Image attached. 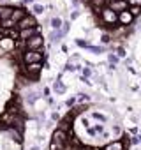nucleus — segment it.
Listing matches in <instances>:
<instances>
[{
  "label": "nucleus",
  "mask_w": 141,
  "mask_h": 150,
  "mask_svg": "<svg viewBox=\"0 0 141 150\" xmlns=\"http://www.w3.org/2000/svg\"><path fill=\"white\" fill-rule=\"evenodd\" d=\"M6 131H7L9 138H11V139H14L16 143H21V141H23V134H21V131H18L16 127H13V125H11V127H7Z\"/></svg>",
  "instance_id": "nucleus-11"
},
{
  "label": "nucleus",
  "mask_w": 141,
  "mask_h": 150,
  "mask_svg": "<svg viewBox=\"0 0 141 150\" xmlns=\"http://www.w3.org/2000/svg\"><path fill=\"white\" fill-rule=\"evenodd\" d=\"M44 11H46V7L42 4H37V2L32 4V14H44Z\"/></svg>",
  "instance_id": "nucleus-23"
},
{
  "label": "nucleus",
  "mask_w": 141,
  "mask_h": 150,
  "mask_svg": "<svg viewBox=\"0 0 141 150\" xmlns=\"http://www.w3.org/2000/svg\"><path fill=\"white\" fill-rule=\"evenodd\" d=\"M0 28H2V30L16 28V21H14L13 18H7V20H0Z\"/></svg>",
  "instance_id": "nucleus-18"
},
{
  "label": "nucleus",
  "mask_w": 141,
  "mask_h": 150,
  "mask_svg": "<svg viewBox=\"0 0 141 150\" xmlns=\"http://www.w3.org/2000/svg\"><path fill=\"white\" fill-rule=\"evenodd\" d=\"M74 69H76V64H73V62H67V64H65V67H63V71H67V72H69V71L73 72Z\"/></svg>",
  "instance_id": "nucleus-33"
},
{
  "label": "nucleus",
  "mask_w": 141,
  "mask_h": 150,
  "mask_svg": "<svg viewBox=\"0 0 141 150\" xmlns=\"http://www.w3.org/2000/svg\"><path fill=\"white\" fill-rule=\"evenodd\" d=\"M108 7L113 9L115 13H122V11L129 9V4H127V0H109V2H108Z\"/></svg>",
  "instance_id": "nucleus-7"
},
{
  "label": "nucleus",
  "mask_w": 141,
  "mask_h": 150,
  "mask_svg": "<svg viewBox=\"0 0 141 150\" xmlns=\"http://www.w3.org/2000/svg\"><path fill=\"white\" fill-rule=\"evenodd\" d=\"M118 62H120V57H118L116 53H113V51H111V53L108 55V64H113V65H116Z\"/></svg>",
  "instance_id": "nucleus-27"
},
{
  "label": "nucleus",
  "mask_w": 141,
  "mask_h": 150,
  "mask_svg": "<svg viewBox=\"0 0 141 150\" xmlns=\"http://www.w3.org/2000/svg\"><path fill=\"white\" fill-rule=\"evenodd\" d=\"M120 132H122V127L120 125H115L113 127V134H120Z\"/></svg>",
  "instance_id": "nucleus-40"
},
{
  "label": "nucleus",
  "mask_w": 141,
  "mask_h": 150,
  "mask_svg": "<svg viewBox=\"0 0 141 150\" xmlns=\"http://www.w3.org/2000/svg\"><path fill=\"white\" fill-rule=\"evenodd\" d=\"M37 25H39V23H37L35 14L27 13V16H23V18L16 23V30H23V28H35Z\"/></svg>",
  "instance_id": "nucleus-3"
},
{
  "label": "nucleus",
  "mask_w": 141,
  "mask_h": 150,
  "mask_svg": "<svg viewBox=\"0 0 141 150\" xmlns=\"http://www.w3.org/2000/svg\"><path fill=\"white\" fill-rule=\"evenodd\" d=\"M76 101H78V104H87V103L90 101V96L81 92V94H78V96H76Z\"/></svg>",
  "instance_id": "nucleus-26"
},
{
  "label": "nucleus",
  "mask_w": 141,
  "mask_h": 150,
  "mask_svg": "<svg viewBox=\"0 0 141 150\" xmlns=\"http://www.w3.org/2000/svg\"><path fill=\"white\" fill-rule=\"evenodd\" d=\"M127 146H129V143H125V139H115V141L106 143L102 150H125Z\"/></svg>",
  "instance_id": "nucleus-9"
},
{
  "label": "nucleus",
  "mask_w": 141,
  "mask_h": 150,
  "mask_svg": "<svg viewBox=\"0 0 141 150\" xmlns=\"http://www.w3.org/2000/svg\"><path fill=\"white\" fill-rule=\"evenodd\" d=\"M53 92H55L56 96H63V94L67 92V87L62 83V80H60V78L55 81V85H53Z\"/></svg>",
  "instance_id": "nucleus-16"
},
{
  "label": "nucleus",
  "mask_w": 141,
  "mask_h": 150,
  "mask_svg": "<svg viewBox=\"0 0 141 150\" xmlns=\"http://www.w3.org/2000/svg\"><path fill=\"white\" fill-rule=\"evenodd\" d=\"M139 143H141V138H139V136H136V134H134V136H132V138H130V145H139Z\"/></svg>",
  "instance_id": "nucleus-35"
},
{
  "label": "nucleus",
  "mask_w": 141,
  "mask_h": 150,
  "mask_svg": "<svg viewBox=\"0 0 141 150\" xmlns=\"http://www.w3.org/2000/svg\"><path fill=\"white\" fill-rule=\"evenodd\" d=\"M108 2H109V0H88V7H90V11L94 14L99 16L102 13V9L108 6Z\"/></svg>",
  "instance_id": "nucleus-6"
},
{
  "label": "nucleus",
  "mask_w": 141,
  "mask_h": 150,
  "mask_svg": "<svg viewBox=\"0 0 141 150\" xmlns=\"http://www.w3.org/2000/svg\"><path fill=\"white\" fill-rule=\"evenodd\" d=\"M62 23H63V20H62L60 16H53V18H49V25H51V28H55V30L62 28Z\"/></svg>",
  "instance_id": "nucleus-21"
},
{
  "label": "nucleus",
  "mask_w": 141,
  "mask_h": 150,
  "mask_svg": "<svg viewBox=\"0 0 141 150\" xmlns=\"http://www.w3.org/2000/svg\"><path fill=\"white\" fill-rule=\"evenodd\" d=\"M51 139L56 141V143H60V145H65L67 139H69V132H67V131H62V129H55Z\"/></svg>",
  "instance_id": "nucleus-10"
},
{
  "label": "nucleus",
  "mask_w": 141,
  "mask_h": 150,
  "mask_svg": "<svg viewBox=\"0 0 141 150\" xmlns=\"http://www.w3.org/2000/svg\"><path fill=\"white\" fill-rule=\"evenodd\" d=\"M30 150H39V148H37V146H32V148H30Z\"/></svg>",
  "instance_id": "nucleus-44"
},
{
  "label": "nucleus",
  "mask_w": 141,
  "mask_h": 150,
  "mask_svg": "<svg viewBox=\"0 0 141 150\" xmlns=\"http://www.w3.org/2000/svg\"><path fill=\"white\" fill-rule=\"evenodd\" d=\"M74 104H78V101H76V97H69V99L65 101V106H69V108H73Z\"/></svg>",
  "instance_id": "nucleus-34"
},
{
  "label": "nucleus",
  "mask_w": 141,
  "mask_h": 150,
  "mask_svg": "<svg viewBox=\"0 0 141 150\" xmlns=\"http://www.w3.org/2000/svg\"><path fill=\"white\" fill-rule=\"evenodd\" d=\"M132 21H134V16L129 13V9L118 13V25H120V27H129Z\"/></svg>",
  "instance_id": "nucleus-8"
},
{
  "label": "nucleus",
  "mask_w": 141,
  "mask_h": 150,
  "mask_svg": "<svg viewBox=\"0 0 141 150\" xmlns=\"http://www.w3.org/2000/svg\"><path fill=\"white\" fill-rule=\"evenodd\" d=\"M63 37H65V35L62 34V30H60V28H58V30L51 28V32H49V42H51V44H58Z\"/></svg>",
  "instance_id": "nucleus-12"
},
{
  "label": "nucleus",
  "mask_w": 141,
  "mask_h": 150,
  "mask_svg": "<svg viewBox=\"0 0 141 150\" xmlns=\"http://www.w3.org/2000/svg\"><path fill=\"white\" fill-rule=\"evenodd\" d=\"M51 118H53L55 122H58V120H60V115H58V113H53V115H51Z\"/></svg>",
  "instance_id": "nucleus-42"
},
{
  "label": "nucleus",
  "mask_w": 141,
  "mask_h": 150,
  "mask_svg": "<svg viewBox=\"0 0 141 150\" xmlns=\"http://www.w3.org/2000/svg\"><path fill=\"white\" fill-rule=\"evenodd\" d=\"M42 64H44V62H35V64H27V71H25V74H27V76H30L32 80H35V78L39 76V72L42 71Z\"/></svg>",
  "instance_id": "nucleus-5"
},
{
  "label": "nucleus",
  "mask_w": 141,
  "mask_h": 150,
  "mask_svg": "<svg viewBox=\"0 0 141 150\" xmlns=\"http://www.w3.org/2000/svg\"><path fill=\"white\" fill-rule=\"evenodd\" d=\"M101 42H102L104 46H106V44H109V42H111V35H109V34H102V37H101Z\"/></svg>",
  "instance_id": "nucleus-32"
},
{
  "label": "nucleus",
  "mask_w": 141,
  "mask_h": 150,
  "mask_svg": "<svg viewBox=\"0 0 141 150\" xmlns=\"http://www.w3.org/2000/svg\"><path fill=\"white\" fill-rule=\"evenodd\" d=\"M23 64H35V62H44L46 60V55L42 51H37V50H25L23 51V57H21Z\"/></svg>",
  "instance_id": "nucleus-2"
},
{
  "label": "nucleus",
  "mask_w": 141,
  "mask_h": 150,
  "mask_svg": "<svg viewBox=\"0 0 141 150\" xmlns=\"http://www.w3.org/2000/svg\"><path fill=\"white\" fill-rule=\"evenodd\" d=\"M37 99H41V92H39V90H28V92L25 94V101H27L28 104H35Z\"/></svg>",
  "instance_id": "nucleus-13"
},
{
  "label": "nucleus",
  "mask_w": 141,
  "mask_h": 150,
  "mask_svg": "<svg viewBox=\"0 0 141 150\" xmlns=\"http://www.w3.org/2000/svg\"><path fill=\"white\" fill-rule=\"evenodd\" d=\"M0 48H2L6 53H7V51H13V50H14V39H11V37L0 39Z\"/></svg>",
  "instance_id": "nucleus-14"
},
{
  "label": "nucleus",
  "mask_w": 141,
  "mask_h": 150,
  "mask_svg": "<svg viewBox=\"0 0 141 150\" xmlns=\"http://www.w3.org/2000/svg\"><path fill=\"white\" fill-rule=\"evenodd\" d=\"M74 42H76V46H78V48H85V50L90 46V41H88V39H83V37L74 39Z\"/></svg>",
  "instance_id": "nucleus-25"
},
{
  "label": "nucleus",
  "mask_w": 141,
  "mask_h": 150,
  "mask_svg": "<svg viewBox=\"0 0 141 150\" xmlns=\"http://www.w3.org/2000/svg\"><path fill=\"white\" fill-rule=\"evenodd\" d=\"M129 13L136 18H141V6H129Z\"/></svg>",
  "instance_id": "nucleus-24"
},
{
  "label": "nucleus",
  "mask_w": 141,
  "mask_h": 150,
  "mask_svg": "<svg viewBox=\"0 0 141 150\" xmlns=\"http://www.w3.org/2000/svg\"><path fill=\"white\" fill-rule=\"evenodd\" d=\"M80 16H81V11H80V9H73V11H70V21L78 20Z\"/></svg>",
  "instance_id": "nucleus-29"
},
{
  "label": "nucleus",
  "mask_w": 141,
  "mask_h": 150,
  "mask_svg": "<svg viewBox=\"0 0 141 150\" xmlns=\"http://www.w3.org/2000/svg\"><path fill=\"white\" fill-rule=\"evenodd\" d=\"M87 50H88L90 53H94V55H101V53H104L108 48H106V46H94V44H90Z\"/></svg>",
  "instance_id": "nucleus-22"
},
{
  "label": "nucleus",
  "mask_w": 141,
  "mask_h": 150,
  "mask_svg": "<svg viewBox=\"0 0 141 150\" xmlns=\"http://www.w3.org/2000/svg\"><path fill=\"white\" fill-rule=\"evenodd\" d=\"M116 55H118L120 58H123V57H125V48H122V46L116 48Z\"/></svg>",
  "instance_id": "nucleus-36"
},
{
  "label": "nucleus",
  "mask_w": 141,
  "mask_h": 150,
  "mask_svg": "<svg viewBox=\"0 0 141 150\" xmlns=\"http://www.w3.org/2000/svg\"><path fill=\"white\" fill-rule=\"evenodd\" d=\"M101 18V23L104 27H113V25H118V13H115L113 9H109L108 6L102 9V13L99 14Z\"/></svg>",
  "instance_id": "nucleus-1"
},
{
  "label": "nucleus",
  "mask_w": 141,
  "mask_h": 150,
  "mask_svg": "<svg viewBox=\"0 0 141 150\" xmlns=\"http://www.w3.org/2000/svg\"><path fill=\"white\" fill-rule=\"evenodd\" d=\"M92 76V69L90 67H83L81 69V78H90Z\"/></svg>",
  "instance_id": "nucleus-30"
},
{
  "label": "nucleus",
  "mask_w": 141,
  "mask_h": 150,
  "mask_svg": "<svg viewBox=\"0 0 141 150\" xmlns=\"http://www.w3.org/2000/svg\"><path fill=\"white\" fill-rule=\"evenodd\" d=\"M129 6H141V0H127Z\"/></svg>",
  "instance_id": "nucleus-38"
},
{
  "label": "nucleus",
  "mask_w": 141,
  "mask_h": 150,
  "mask_svg": "<svg viewBox=\"0 0 141 150\" xmlns=\"http://www.w3.org/2000/svg\"><path fill=\"white\" fill-rule=\"evenodd\" d=\"M42 46H44V37H42V34H34L28 41H25V50H37V51H42Z\"/></svg>",
  "instance_id": "nucleus-4"
},
{
  "label": "nucleus",
  "mask_w": 141,
  "mask_h": 150,
  "mask_svg": "<svg viewBox=\"0 0 141 150\" xmlns=\"http://www.w3.org/2000/svg\"><path fill=\"white\" fill-rule=\"evenodd\" d=\"M60 30H62V34H63V35H67V34H69V30H70V20H65V21L62 23V28H60Z\"/></svg>",
  "instance_id": "nucleus-28"
},
{
  "label": "nucleus",
  "mask_w": 141,
  "mask_h": 150,
  "mask_svg": "<svg viewBox=\"0 0 141 150\" xmlns=\"http://www.w3.org/2000/svg\"><path fill=\"white\" fill-rule=\"evenodd\" d=\"M92 117H94L95 120H99V122H102V124H104V122L108 120V118H106V117H104L102 113H99V111H95V113H92Z\"/></svg>",
  "instance_id": "nucleus-31"
},
{
  "label": "nucleus",
  "mask_w": 141,
  "mask_h": 150,
  "mask_svg": "<svg viewBox=\"0 0 141 150\" xmlns=\"http://www.w3.org/2000/svg\"><path fill=\"white\" fill-rule=\"evenodd\" d=\"M70 4H73V7H74V9H80V6H81V0H70Z\"/></svg>",
  "instance_id": "nucleus-37"
},
{
  "label": "nucleus",
  "mask_w": 141,
  "mask_h": 150,
  "mask_svg": "<svg viewBox=\"0 0 141 150\" xmlns=\"http://www.w3.org/2000/svg\"><path fill=\"white\" fill-rule=\"evenodd\" d=\"M78 60H80V55H78V53H73V55H70V62H73V64L78 62Z\"/></svg>",
  "instance_id": "nucleus-39"
},
{
  "label": "nucleus",
  "mask_w": 141,
  "mask_h": 150,
  "mask_svg": "<svg viewBox=\"0 0 141 150\" xmlns=\"http://www.w3.org/2000/svg\"><path fill=\"white\" fill-rule=\"evenodd\" d=\"M35 2V0H21V4L23 6H28V4H34Z\"/></svg>",
  "instance_id": "nucleus-41"
},
{
  "label": "nucleus",
  "mask_w": 141,
  "mask_h": 150,
  "mask_svg": "<svg viewBox=\"0 0 141 150\" xmlns=\"http://www.w3.org/2000/svg\"><path fill=\"white\" fill-rule=\"evenodd\" d=\"M87 132H88L90 136L102 134V132H104V125H102V124H97V125H94V127H87Z\"/></svg>",
  "instance_id": "nucleus-19"
},
{
  "label": "nucleus",
  "mask_w": 141,
  "mask_h": 150,
  "mask_svg": "<svg viewBox=\"0 0 141 150\" xmlns=\"http://www.w3.org/2000/svg\"><path fill=\"white\" fill-rule=\"evenodd\" d=\"M23 16H27V9H25V7H14V11H13V16H11V18L18 23Z\"/></svg>",
  "instance_id": "nucleus-17"
},
{
  "label": "nucleus",
  "mask_w": 141,
  "mask_h": 150,
  "mask_svg": "<svg viewBox=\"0 0 141 150\" xmlns=\"http://www.w3.org/2000/svg\"><path fill=\"white\" fill-rule=\"evenodd\" d=\"M70 122H73V115H69L67 118L60 120V124H58V129H62V131H67V132H69V129H70Z\"/></svg>",
  "instance_id": "nucleus-20"
},
{
  "label": "nucleus",
  "mask_w": 141,
  "mask_h": 150,
  "mask_svg": "<svg viewBox=\"0 0 141 150\" xmlns=\"http://www.w3.org/2000/svg\"><path fill=\"white\" fill-rule=\"evenodd\" d=\"M14 7L13 6H0V20H7L13 16Z\"/></svg>",
  "instance_id": "nucleus-15"
},
{
  "label": "nucleus",
  "mask_w": 141,
  "mask_h": 150,
  "mask_svg": "<svg viewBox=\"0 0 141 150\" xmlns=\"http://www.w3.org/2000/svg\"><path fill=\"white\" fill-rule=\"evenodd\" d=\"M136 28H137V30H141V20L137 21V25H136Z\"/></svg>",
  "instance_id": "nucleus-43"
}]
</instances>
